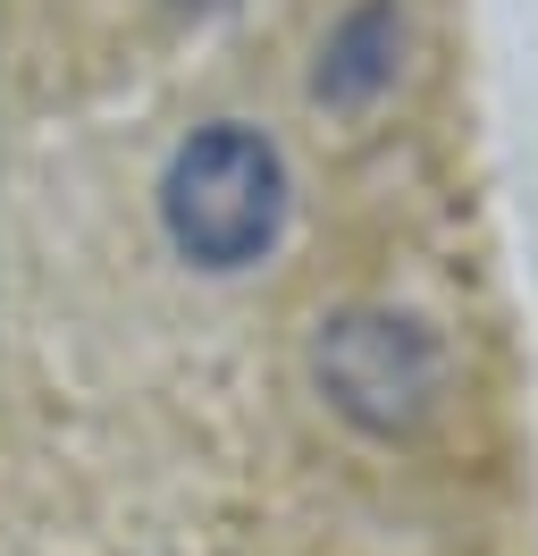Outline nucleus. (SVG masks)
Segmentation results:
<instances>
[{"label": "nucleus", "instance_id": "nucleus-4", "mask_svg": "<svg viewBox=\"0 0 538 556\" xmlns=\"http://www.w3.org/2000/svg\"><path fill=\"white\" fill-rule=\"evenodd\" d=\"M185 17H219V9H235V0H177Z\"/></svg>", "mask_w": 538, "mask_h": 556}, {"label": "nucleus", "instance_id": "nucleus-2", "mask_svg": "<svg viewBox=\"0 0 538 556\" xmlns=\"http://www.w3.org/2000/svg\"><path fill=\"white\" fill-rule=\"evenodd\" d=\"M311 388L345 430L379 447L421 439L446 414V338L396 304H345L311 329Z\"/></svg>", "mask_w": 538, "mask_h": 556}, {"label": "nucleus", "instance_id": "nucleus-1", "mask_svg": "<svg viewBox=\"0 0 538 556\" xmlns=\"http://www.w3.org/2000/svg\"><path fill=\"white\" fill-rule=\"evenodd\" d=\"M161 237L168 253L202 278H244L261 270L286 219H295V169L269 127L253 118H202L194 136L168 152L161 169Z\"/></svg>", "mask_w": 538, "mask_h": 556}, {"label": "nucleus", "instance_id": "nucleus-3", "mask_svg": "<svg viewBox=\"0 0 538 556\" xmlns=\"http://www.w3.org/2000/svg\"><path fill=\"white\" fill-rule=\"evenodd\" d=\"M404 51H412L404 0H354V9H336L320 51H311V102L336 110V118L379 110L404 76Z\"/></svg>", "mask_w": 538, "mask_h": 556}]
</instances>
